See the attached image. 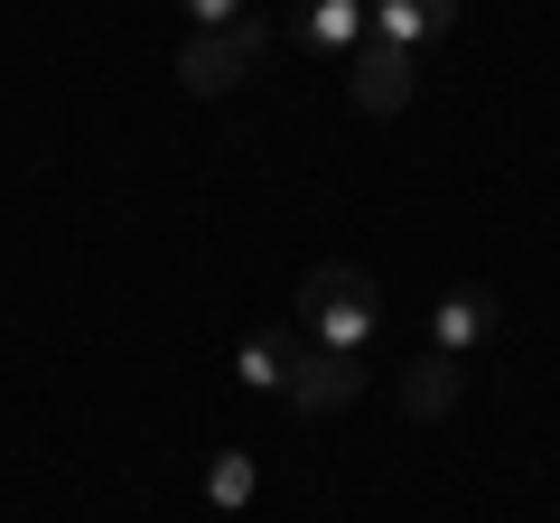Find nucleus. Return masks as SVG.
<instances>
[{
    "label": "nucleus",
    "mask_w": 560,
    "mask_h": 523,
    "mask_svg": "<svg viewBox=\"0 0 560 523\" xmlns=\"http://www.w3.org/2000/svg\"><path fill=\"white\" fill-rule=\"evenodd\" d=\"M300 318H308V346H346V356H364V337L383 327V290L364 281L355 262H318L300 281Z\"/></svg>",
    "instance_id": "obj_1"
},
{
    "label": "nucleus",
    "mask_w": 560,
    "mask_h": 523,
    "mask_svg": "<svg viewBox=\"0 0 560 523\" xmlns=\"http://www.w3.org/2000/svg\"><path fill=\"white\" fill-rule=\"evenodd\" d=\"M261 47H271V28H261L253 10H243L234 28H197V38L178 47V84L187 94H234V84L261 66Z\"/></svg>",
    "instance_id": "obj_2"
},
{
    "label": "nucleus",
    "mask_w": 560,
    "mask_h": 523,
    "mask_svg": "<svg viewBox=\"0 0 560 523\" xmlns=\"http://www.w3.org/2000/svg\"><path fill=\"white\" fill-rule=\"evenodd\" d=\"M280 393H290V411H346L364 393V356H346V346H308L290 356V374H280Z\"/></svg>",
    "instance_id": "obj_3"
},
{
    "label": "nucleus",
    "mask_w": 560,
    "mask_h": 523,
    "mask_svg": "<svg viewBox=\"0 0 560 523\" xmlns=\"http://www.w3.org/2000/svg\"><path fill=\"white\" fill-rule=\"evenodd\" d=\"M346 75H355V113H401V103H411V84H420V57L364 28V38L346 47Z\"/></svg>",
    "instance_id": "obj_4"
},
{
    "label": "nucleus",
    "mask_w": 560,
    "mask_h": 523,
    "mask_svg": "<svg viewBox=\"0 0 560 523\" xmlns=\"http://www.w3.org/2000/svg\"><path fill=\"white\" fill-rule=\"evenodd\" d=\"M364 20H374V38H393V47H430V38H448L458 28V0H364Z\"/></svg>",
    "instance_id": "obj_5"
},
{
    "label": "nucleus",
    "mask_w": 560,
    "mask_h": 523,
    "mask_svg": "<svg viewBox=\"0 0 560 523\" xmlns=\"http://www.w3.org/2000/svg\"><path fill=\"white\" fill-rule=\"evenodd\" d=\"M458 393H467V374H458V356H440V346L401 364V411H411V421H440Z\"/></svg>",
    "instance_id": "obj_6"
},
{
    "label": "nucleus",
    "mask_w": 560,
    "mask_h": 523,
    "mask_svg": "<svg viewBox=\"0 0 560 523\" xmlns=\"http://www.w3.org/2000/svg\"><path fill=\"white\" fill-rule=\"evenodd\" d=\"M290 356H300V327H253V337L234 346V374L253 383V393H280V374H290Z\"/></svg>",
    "instance_id": "obj_7"
},
{
    "label": "nucleus",
    "mask_w": 560,
    "mask_h": 523,
    "mask_svg": "<svg viewBox=\"0 0 560 523\" xmlns=\"http://www.w3.org/2000/svg\"><path fill=\"white\" fill-rule=\"evenodd\" d=\"M364 28H374V20H364V0H308V10H300V38L327 47V57H346Z\"/></svg>",
    "instance_id": "obj_8"
},
{
    "label": "nucleus",
    "mask_w": 560,
    "mask_h": 523,
    "mask_svg": "<svg viewBox=\"0 0 560 523\" xmlns=\"http://www.w3.org/2000/svg\"><path fill=\"white\" fill-rule=\"evenodd\" d=\"M486 327H495V290H448L440 300V356H467Z\"/></svg>",
    "instance_id": "obj_9"
},
{
    "label": "nucleus",
    "mask_w": 560,
    "mask_h": 523,
    "mask_svg": "<svg viewBox=\"0 0 560 523\" xmlns=\"http://www.w3.org/2000/svg\"><path fill=\"white\" fill-rule=\"evenodd\" d=\"M253 486H261V467L243 458V449H224V458L206 467V504H215V514H234V504H253Z\"/></svg>",
    "instance_id": "obj_10"
},
{
    "label": "nucleus",
    "mask_w": 560,
    "mask_h": 523,
    "mask_svg": "<svg viewBox=\"0 0 560 523\" xmlns=\"http://www.w3.org/2000/svg\"><path fill=\"white\" fill-rule=\"evenodd\" d=\"M187 20H197V28H234L243 0H187Z\"/></svg>",
    "instance_id": "obj_11"
}]
</instances>
